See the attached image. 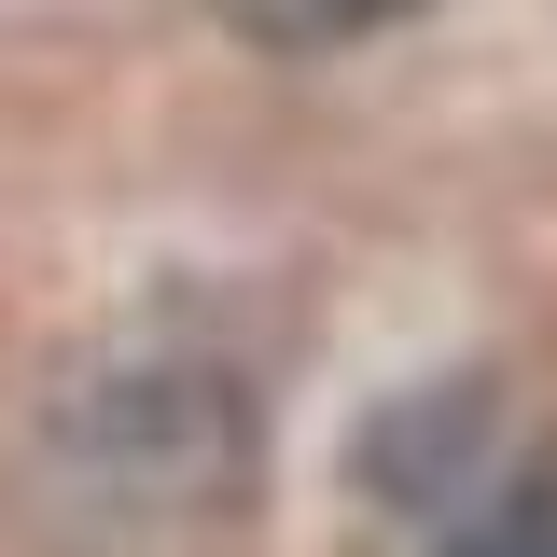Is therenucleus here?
Returning a JSON list of instances; mask_svg holds the SVG:
<instances>
[{
    "instance_id": "nucleus-2",
    "label": "nucleus",
    "mask_w": 557,
    "mask_h": 557,
    "mask_svg": "<svg viewBox=\"0 0 557 557\" xmlns=\"http://www.w3.org/2000/svg\"><path fill=\"white\" fill-rule=\"evenodd\" d=\"M446 557H557V446H544V460H516V474L487 487L474 530H460Z\"/></svg>"
},
{
    "instance_id": "nucleus-3",
    "label": "nucleus",
    "mask_w": 557,
    "mask_h": 557,
    "mask_svg": "<svg viewBox=\"0 0 557 557\" xmlns=\"http://www.w3.org/2000/svg\"><path fill=\"white\" fill-rule=\"evenodd\" d=\"M391 14H418V0H237V28L265 57H335V42H376Z\"/></svg>"
},
{
    "instance_id": "nucleus-1",
    "label": "nucleus",
    "mask_w": 557,
    "mask_h": 557,
    "mask_svg": "<svg viewBox=\"0 0 557 557\" xmlns=\"http://www.w3.org/2000/svg\"><path fill=\"white\" fill-rule=\"evenodd\" d=\"M84 487V530L98 516H139V530H182L196 502L237 487V391L209 362H153V376H98L70 391L57 432H42Z\"/></svg>"
}]
</instances>
